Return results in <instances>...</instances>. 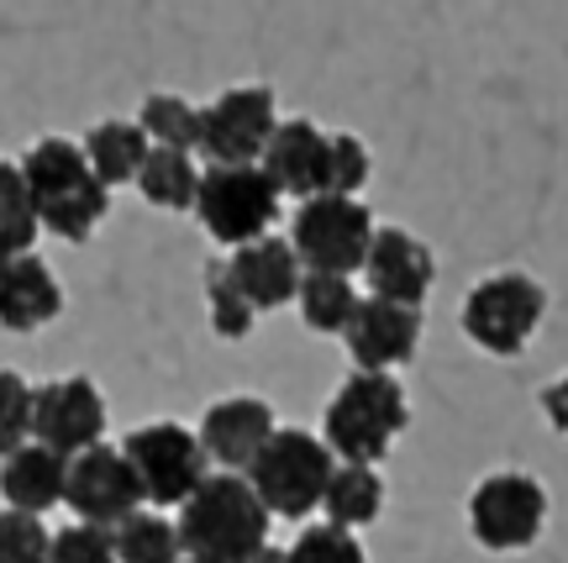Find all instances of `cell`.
Here are the masks:
<instances>
[{
  "mask_svg": "<svg viewBox=\"0 0 568 563\" xmlns=\"http://www.w3.org/2000/svg\"><path fill=\"white\" fill-rule=\"evenodd\" d=\"M274 511L253 490L243 469H222L195 484V495L180 505V543L195 563H253L268 543Z\"/></svg>",
  "mask_w": 568,
  "mask_h": 563,
  "instance_id": "obj_1",
  "label": "cell"
},
{
  "mask_svg": "<svg viewBox=\"0 0 568 563\" xmlns=\"http://www.w3.org/2000/svg\"><path fill=\"white\" fill-rule=\"evenodd\" d=\"M21 174H27L42 232H53L63 242H84L111 211V184L90 169L80 142L38 138L21 153Z\"/></svg>",
  "mask_w": 568,
  "mask_h": 563,
  "instance_id": "obj_2",
  "label": "cell"
},
{
  "mask_svg": "<svg viewBox=\"0 0 568 563\" xmlns=\"http://www.w3.org/2000/svg\"><path fill=\"white\" fill-rule=\"evenodd\" d=\"M410 422V401L389 369H358L326 401L322 438L343 463H379Z\"/></svg>",
  "mask_w": 568,
  "mask_h": 563,
  "instance_id": "obj_3",
  "label": "cell"
},
{
  "mask_svg": "<svg viewBox=\"0 0 568 563\" xmlns=\"http://www.w3.org/2000/svg\"><path fill=\"white\" fill-rule=\"evenodd\" d=\"M332 469H337V453L326 448V438H311L301 426H274L268 443L247 463V480H253V490L264 495L274 516L301 522L322 505Z\"/></svg>",
  "mask_w": 568,
  "mask_h": 563,
  "instance_id": "obj_4",
  "label": "cell"
},
{
  "mask_svg": "<svg viewBox=\"0 0 568 563\" xmlns=\"http://www.w3.org/2000/svg\"><path fill=\"white\" fill-rule=\"evenodd\" d=\"M542 316H548V290L521 269H500V274L479 280L464 295V311H458L464 338L489 359H521Z\"/></svg>",
  "mask_w": 568,
  "mask_h": 563,
  "instance_id": "obj_5",
  "label": "cell"
},
{
  "mask_svg": "<svg viewBox=\"0 0 568 563\" xmlns=\"http://www.w3.org/2000/svg\"><path fill=\"white\" fill-rule=\"evenodd\" d=\"M280 184L268 180L264 163H211L195 190V217L211 242L237 248V242L264 238L280 217Z\"/></svg>",
  "mask_w": 568,
  "mask_h": 563,
  "instance_id": "obj_6",
  "label": "cell"
},
{
  "mask_svg": "<svg viewBox=\"0 0 568 563\" xmlns=\"http://www.w3.org/2000/svg\"><path fill=\"white\" fill-rule=\"evenodd\" d=\"M290 242L301 253L305 269H322V274H358L368 259V242H374V217L358 195H305L290 227Z\"/></svg>",
  "mask_w": 568,
  "mask_h": 563,
  "instance_id": "obj_7",
  "label": "cell"
},
{
  "mask_svg": "<svg viewBox=\"0 0 568 563\" xmlns=\"http://www.w3.org/2000/svg\"><path fill=\"white\" fill-rule=\"evenodd\" d=\"M122 453L142 484V501L153 505H184L195 495V484L211 474V453H205L201 432L180 422H148L126 432Z\"/></svg>",
  "mask_w": 568,
  "mask_h": 563,
  "instance_id": "obj_8",
  "label": "cell"
},
{
  "mask_svg": "<svg viewBox=\"0 0 568 563\" xmlns=\"http://www.w3.org/2000/svg\"><path fill=\"white\" fill-rule=\"evenodd\" d=\"M542 522H548V490L531 474L500 469V474L474 484V495H468V532L489 553L531 547L542 537Z\"/></svg>",
  "mask_w": 568,
  "mask_h": 563,
  "instance_id": "obj_9",
  "label": "cell"
},
{
  "mask_svg": "<svg viewBox=\"0 0 568 563\" xmlns=\"http://www.w3.org/2000/svg\"><path fill=\"white\" fill-rule=\"evenodd\" d=\"M274 127H280L274 90L268 84H237V90H222L211 105H201L195 153H205V163H258Z\"/></svg>",
  "mask_w": 568,
  "mask_h": 563,
  "instance_id": "obj_10",
  "label": "cell"
},
{
  "mask_svg": "<svg viewBox=\"0 0 568 563\" xmlns=\"http://www.w3.org/2000/svg\"><path fill=\"white\" fill-rule=\"evenodd\" d=\"M63 505L95 526H116L142 505V484L132 474L122 448L90 443L84 453L69 459V480H63Z\"/></svg>",
  "mask_w": 568,
  "mask_h": 563,
  "instance_id": "obj_11",
  "label": "cell"
},
{
  "mask_svg": "<svg viewBox=\"0 0 568 563\" xmlns=\"http://www.w3.org/2000/svg\"><path fill=\"white\" fill-rule=\"evenodd\" d=\"M32 438L59 453H84L90 443L105 438V395L84 374H63L32 390Z\"/></svg>",
  "mask_w": 568,
  "mask_h": 563,
  "instance_id": "obj_12",
  "label": "cell"
},
{
  "mask_svg": "<svg viewBox=\"0 0 568 563\" xmlns=\"http://www.w3.org/2000/svg\"><path fill=\"white\" fill-rule=\"evenodd\" d=\"M347 353L358 369H406L422 348V305H400L385 295L358 301L353 322L343 332Z\"/></svg>",
  "mask_w": 568,
  "mask_h": 563,
  "instance_id": "obj_13",
  "label": "cell"
},
{
  "mask_svg": "<svg viewBox=\"0 0 568 563\" xmlns=\"http://www.w3.org/2000/svg\"><path fill=\"white\" fill-rule=\"evenodd\" d=\"M364 280L374 295L400 305H422L432 280H437V263H432V248H426L416 232L406 227H374V242H368L364 259Z\"/></svg>",
  "mask_w": 568,
  "mask_h": 563,
  "instance_id": "obj_14",
  "label": "cell"
},
{
  "mask_svg": "<svg viewBox=\"0 0 568 563\" xmlns=\"http://www.w3.org/2000/svg\"><path fill=\"white\" fill-rule=\"evenodd\" d=\"M59 316H63V284L32 248L0 259V326L6 332H42Z\"/></svg>",
  "mask_w": 568,
  "mask_h": 563,
  "instance_id": "obj_15",
  "label": "cell"
},
{
  "mask_svg": "<svg viewBox=\"0 0 568 563\" xmlns=\"http://www.w3.org/2000/svg\"><path fill=\"white\" fill-rule=\"evenodd\" d=\"M226 269H232L237 290L253 301V311H280V305H290L295 290H301V274H305L295 242L268 238V232L253 242H237L232 259H226Z\"/></svg>",
  "mask_w": 568,
  "mask_h": 563,
  "instance_id": "obj_16",
  "label": "cell"
},
{
  "mask_svg": "<svg viewBox=\"0 0 568 563\" xmlns=\"http://www.w3.org/2000/svg\"><path fill=\"white\" fill-rule=\"evenodd\" d=\"M326 148H332V132H322L316 121L295 117L274 127V138H268L258 163L268 169V180L280 184V195L305 201V195H322L326 190Z\"/></svg>",
  "mask_w": 568,
  "mask_h": 563,
  "instance_id": "obj_17",
  "label": "cell"
},
{
  "mask_svg": "<svg viewBox=\"0 0 568 563\" xmlns=\"http://www.w3.org/2000/svg\"><path fill=\"white\" fill-rule=\"evenodd\" d=\"M268 432H274V405L258 395H226L201 416V443L222 469H247L253 453L268 443Z\"/></svg>",
  "mask_w": 568,
  "mask_h": 563,
  "instance_id": "obj_18",
  "label": "cell"
},
{
  "mask_svg": "<svg viewBox=\"0 0 568 563\" xmlns=\"http://www.w3.org/2000/svg\"><path fill=\"white\" fill-rule=\"evenodd\" d=\"M63 480H69V453L48 443H21L17 453L0 459V501L17 511H53L63 505Z\"/></svg>",
  "mask_w": 568,
  "mask_h": 563,
  "instance_id": "obj_19",
  "label": "cell"
},
{
  "mask_svg": "<svg viewBox=\"0 0 568 563\" xmlns=\"http://www.w3.org/2000/svg\"><path fill=\"white\" fill-rule=\"evenodd\" d=\"M138 190L148 205L159 211H195V190H201V169L190 159V148H148L138 169Z\"/></svg>",
  "mask_w": 568,
  "mask_h": 563,
  "instance_id": "obj_20",
  "label": "cell"
},
{
  "mask_svg": "<svg viewBox=\"0 0 568 563\" xmlns=\"http://www.w3.org/2000/svg\"><path fill=\"white\" fill-rule=\"evenodd\" d=\"M322 511H326V522L353 526V532L379 522V511H385V480H379V469L374 463H337L332 484H326V495H322Z\"/></svg>",
  "mask_w": 568,
  "mask_h": 563,
  "instance_id": "obj_21",
  "label": "cell"
},
{
  "mask_svg": "<svg viewBox=\"0 0 568 563\" xmlns=\"http://www.w3.org/2000/svg\"><path fill=\"white\" fill-rule=\"evenodd\" d=\"M148 148L153 142L142 132V121H95L90 138H84V159L116 190V184H138V169L148 159Z\"/></svg>",
  "mask_w": 568,
  "mask_h": 563,
  "instance_id": "obj_22",
  "label": "cell"
},
{
  "mask_svg": "<svg viewBox=\"0 0 568 563\" xmlns=\"http://www.w3.org/2000/svg\"><path fill=\"white\" fill-rule=\"evenodd\" d=\"M295 305L311 332H347L353 311H358V290H353V274H322V269H305L301 290H295Z\"/></svg>",
  "mask_w": 568,
  "mask_h": 563,
  "instance_id": "obj_23",
  "label": "cell"
},
{
  "mask_svg": "<svg viewBox=\"0 0 568 563\" xmlns=\"http://www.w3.org/2000/svg\"><path fill=\"white\" fill-rule=\"evenodd\" d=\"M111 537H116V559L122 563H180L184 559L180 522H169L159 511H142V505L111 526Z\"/></svg>",
  "mask_w": 568,
  "mask_h": 563,
  "instance_id": "obj_24",
  "label": "cell"
},
{
  "mask_svg": "<svg viewBox=\"0 0 568 563\" xmlns=\"http://www.w3.org/2000/svg\"><path fill=\"white\" fill-rule=\"evenodd\" d=\"M38 232H42V222H38V205H32L21 163L0 159V259L27 253L38 242Z\"/></svg>",
  "mask_w": 568,
  "mask_h": 563,
  "instance_id": "obj_25",
  "label": "cell"
},
{
  "mask_svg": "<svg viewBox=\"0 0 568 563\" xmlns=\"http://www.w3.org/2000/svg\"><path fill=\"white\" fill-rule=\"evenodd\" d=\"M142 132L148 142H159V148H190L195 153V142H201V105H190L184 95H148L138 111Z\"/></svg>",
  "mask_w": 568,
  "mask_h": 563,
  "instance_id": "obj_26",
  "label": "cell"
},
{
  "mask_svg": "<svg viewBox=\"0 0 568 563\" xmlns=\"http://www.w3.org/2000/svg\"><path fill=\"white\" fill-rule=\"evenodd\" d=\"M205 305H211V332H216V338L237 342L253 332V316H258V311H253V301L237 290L226 263H211V269H205Z\"/></svg>",
  "mask_w": 568,
  "mask_h": 563,
  "instance_id": "obj_27",
  "label": "cell"
},
{
  "mask_svg": "<svg viewBox=\"0 0 568 563\" xmlns=\"http://www.w3.org/2000/svg\"><path fill=\"white\" fill-rule=\"evenodd\" d=\"M48 543L53 532L42 526L38 511H0V563H48Z\"/></svg>",
  "mask_w": 568,
  "mask_h": 563,
  "instance_id": "obj_28",
  "label": "cell"
},
{
  "mask_svg": "<svg viewBox=\"0 0 568 563\" xmlns=\"http://www.w3.org/2000/svg\"><path fill=\"white\" fill-rule=\"evenodd\" d=\"M290 563H368V559H364V543L353 537V526L316 522V526H305L301 537H295Z\"/></svg>",
  "mask_w": 568,
  "mask_h": 563,
  "instance_id": "obj_29",
  "label": "cell"
},
{
  "mask_svg": "<svg viewBox=\"0 0 568 563\" xmlns=\"http://www.w3.org/2000/svg\"><path fill=\"white\" fill-rule=\"evenodd\" d=\"M32 390L38 384H27L17 369H0V459L32 443Z\"/></svg>",
  "mask_w": 568,
  "mask_h": 563,
  "instance_id": "obj_30",
  "label": "cell"
},
{
  "mask_svg": "<svg viewBox=\"0 0 568 563\" xmlns=\"http://www.w3.org/2000/svg\"><path fill=\"white\" fill-rule=\"evenodd\" d=\"M48 563H122L116 559V537L111 526H95V522H74L53 532L48 543Z\"/></svg>",
  "mask_w": 568,
  "mask_h": 563,
  "instance_id": "obj_31",
  "label": "cell"
},
{
  "mask_svg": "<svg viewBox=\"0 0 568 563\" xmlns=\"http://www.w3.org/2000/svg\"><path fill=\"white\" fill-rule=\"evenodd\" d=\"M374 174L368 163V148L353 132H332V148H326V190L332 195H358Z\"/></svg>",
  "mask_w": 568,
  "mask_h": 563,
  "instance_id": "obj_32",
  "label": "cell"
},
{
  "mask_svg": "<svg viewBox=\"0 0 568 563\" xmlns=\"http://www.w3.org/2000/svg\"><path fill=\"white\" fill-rule=\"evenodd\" d=\"M542 416H548L552 432H564V438H568V374H564V380H552L548 390H542Z\"/></svg>",
  "mask_w": 568,
  "mask_h": 563,
  "instance_id": "obj_33",
  "label": "cell"
},
{
  "mask_svg": "<svg viewBox=\"0 0 568 563\" xmlns=\"http://www.w3.org/2000/svg\"><path fill=\"white\" fill-rule=\"evenodd\" d=\"M253 563H290V547H258V553H253Z\"/></svg>",
  "mask_w": 568,
  "mask_h": 563,
  "instance_id": "obj_34",
  "label": "cell"
},
{
  "mask_svg": "<svg viewBox=\"0 0 568 563\" xmlns=\"http://www.w3.org/2000/svg\"><path fill=\"white\" fill-rule=\"evenodd\" d=\"M184 563H195V559H184Z\"/></svg>",
  "mask_w": 568,
  "mask_h": 563,
  "instance_id": "obj_35",
  "label": "cell"
}]
</instances>
